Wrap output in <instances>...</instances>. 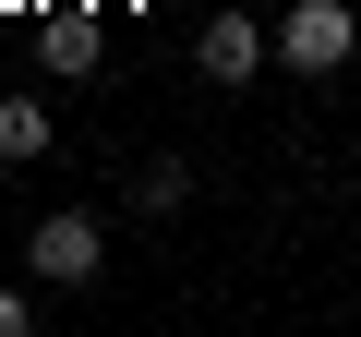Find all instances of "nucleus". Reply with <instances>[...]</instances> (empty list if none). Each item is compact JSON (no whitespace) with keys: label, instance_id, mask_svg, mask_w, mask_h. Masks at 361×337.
Returning <instances> with one entry per match:
<instances>
[{"label":"nucleus","instance_id":"nucleus-2","mask_svg":"<svg viewBox=\"0 0 361 337\" xmlns=\"http://www.w3.org/2000/svg\"><path fill=\"white\" fill-rule=\"evenodd\" d=\"M265 61H277V37H265L253 13H217V25H205V49H193V73H205V85H253Z\"/></svg>","mask_w":361,"mask_h":337},{"label":"nucleus","instance_id":"nucleus-6","mask_svg":"<svg viewBox=\"0 0 361 337\" xmlns=\"http://www.w3.org/2000/svg\"><path fill=\"white\" fill-rule=\"evenodd\" d=\"M0 337H37V301L25 289H0Z\"/></svg>","mask_w":361,"mask_h":337},{"label":"nucleus","instance_id":"nucleus-4","mask_svg":"<svg viewBox=\"0 0 361 337\" xmlns=\"http://www.w3.org/2000/svg\"><path fill=\"white\" fill-rule=\"evenodd\" d=\"M0 157H49V109L37 97H0Z\"/></svg>","mask_w":361,"mask_h":337},{"label":"nucleus","instance_id":"nucleus-3","mask_svg":"<svg viewBox=\"0 0 361 337\" xmlns=\"http://www.w3.org/2000/svg\"><path fill=\"white\" fill-rule=\"evenodd\" d=\"M25 265H37L49 289H97V217H49V229L25 241Z\"/></svg>","mask_w":361,"mask_h":337},{"label":"nucleus","instance_id":"nucleus-5","mask_svg":"<svg viewBox=\"0 0 361 337\" xmlns=\"http://www.w3.org/2000/svg\"><path fill=\"white\" fill-rule=\"evenodd\" d=\"M180 193H193V168H180V157H157V168H145V181H133V205H145V217H169Z\"/></svg>","mask_w":361,"mask_h":337},{"label":"nucleus","instance_id":"nucleus-1","mask_svg":"<svg viewBox=\"0 0 361 337\" xmlns=\"http://www.w3.org/2000/svg\"><path fill=\"white\" fill-rule=\"evenodd\" d=\"M349 49H361V25L337 13V0H289V25H277V61L289 73H337Z\"/></svg>","mask_w":361,"mask_h":337}]
</instances>
